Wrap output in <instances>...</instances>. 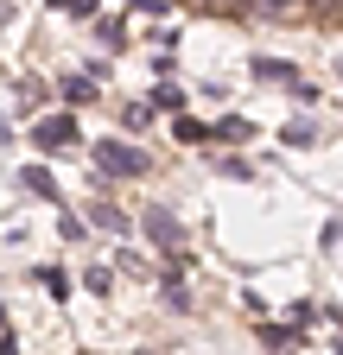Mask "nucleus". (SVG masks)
<instances>
[{"instance_id": "nucleus-1", "label": "nucleus", "mask_w": 343, "mask_h": 355, "mask_svg": "<svg viewBox=\"0 0 343 355\" xmlns=\"http://www.w3.org/2000/svg\"><path fill=\"white\" fill-rule=\"evenodd\" d=\"M108 178H140L147 171V153L140 146H127V140H96V153H90Z\"/></svg>"}, {"instance_id": "nucleus-2", "label": "nucleus", "mask_w": 343, "mask_h": 355, "mask_svg": "<svg viewBox=\"0 0 343 355\" xmlns=\"http://www.w3.org/2000/svg\"><path fill=\"white\" fill-rule=\"evenodd\" d=\"M140 222H147V235L165 241V248H178V241H185V229H178V216H172V209H147Z\"/></svg>"}, {"instance_id": "nucleus-3", "label": "nucleus", "mask_w": 343, "mask_h": 355, "mask_svg": "<svg viewBox=\"0 0 343 355\" xmlns=\"http://www.w3.org/2000/svg\"><path fill=\"white\" fill-rule=\"evenodd\" d=\"M70 140H76L70 114H45V121H38V146H70Z\"/></svg>"}, {"instance_id": "nucleus-4", "label": "nucleus", "mask_w": 343, "mask_h": 355, "mask_svg": "<svg viewBox=\"0 0 343 355\" xmlns=\"http://www.w3.org/2000/svg\"><path fill=\"white\" fill-rule=\"evenodd\" d=\"M26 191H38V197H51L58 184H51V171H45V165H26Z\"/></svg>"}, {"instance_id": "nucleus-5", "label": "nucleus", "mask_w": 343, "mask_h": 355, "mask_svg": "<svg viewBox=\"0 0 343 355\" xmlns=\"http://www.w3.org/2000/svg\"><path fill=\"white\" fill-rule=\"evenodd\" d=\"M90 216H96V222H102V229H115V235H127V216H121V209H108V203H96V209H90Z\"/></svg>"}, {"instance_id": "nucleus-6", "label": "nucleus", "mask_w": 343, "mask_h": 355, "mask_svg": "<svg viewBox=\"0 0 343 355\" xmlns=\"http://www.w3.org/2000/svg\"><path fill=\"white\" fill-rule=\"evenodd\" d=\"M90 96V76H64V102H83Z\"/></svg>"}, {"instance_id": "nucleus-7", "label": "nucleus", "mask_w": 343, "mask_h": 355, "mask_svg": "<svg viewBox=\"0 0 343 355\" xmlns=\"http://www.w3.org/2000/svg\"><path fill=\"white\" fill-rule=\"evenodd\" d=\"M134 13H165V0H127Z\"/></svg>"}, {"instance_id": "nucleus-8", "label": "nucleus", "mask_w": 343, "mask_h": 355, "mask_svg": "<svg viewBox=\"0 0 343 355\" xmlns=\"http://www.w3.org/2000/svg\"><path fill=\"white\" fill-rule=\"evenodd\" d=\"M0 324H7V311H0Z\"/></svg>"}, {"instance_id": "nucleus-9", "label": "nucleus", "mask_w": 343, "mask_h": 355, "mask_svg": "<svg viewBox=\"0 0 343 355\" xmlns=\"http://www.w3.org/2000/svg\"><path fill=\"white\" fill-rule=\"evenodd\" d=\"M51 7H64V0H51Z\"/></svg>"}]
</instances>
